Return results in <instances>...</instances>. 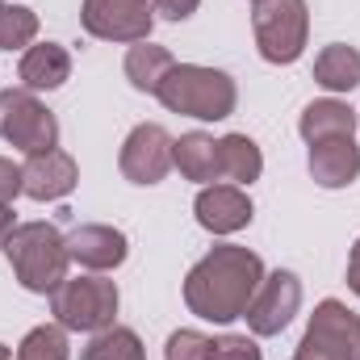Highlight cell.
Instances as JSON below:
<instances>
[{"mask_svg":"<svg viewBox=\"0 0 360 360\" xmlns=\"http://www.w3.org/2000/svg\"><path fill=\"white\" fill-rule=\"evenodd\" d=\"M17 193H21V168L0 155V205H13Z\"/></svg>","mask_w":360,"mask_h":360,"instance_id":"484cf974","label":"cell"},{"mask_svg":"<svg viewBox=\"0 0 360 360\" xmlns=\"http://www.w3.org/2000/svg\"><path fill=\"white\" fill-rule=\"evenodd\" d=\"M117 168L130 184H160L172 172V134L160 122H143L126 134Z\"/></svg>","mask_w":360,"mask_h":360,"instance_id":"9c48e42d","label":"cell"},{"mask_svg":"<svg viewBox=\"0 0 360 360\" xmlns=\"http://www.w3.org/2000/svg\"><path fill=\"white\" fill-rule=\"evenodd\" d=\"M0 139L25 155L55 151L59 147V122L30 89H4L0 92Z\"/></svg>","mask_w":360,"mask_h":360,"instance_id":"8992f818","label":"cell"},{"mask_svg":"<svg viewBox=\"0 0 360 360\" xmlns=\"http://www.w3.org/2000/svg\"><path fill=\"white\" fill-rule=\"evenodd\" d=\"M356 109L335 101V96H323V101H310L297 117V130L302 139L314 147V143H327V139H352L356 134Z\"/></svg>","mask_w":360,"mask_h":360,"instance_id":"2e32d148","label":"cell"},{"mask_svg":"<svg viewBox=\"0 0 360 360\" xmlns=\"http://www.w3.org/2000/svg\"><path fill=\"white\" fill-rule=\"evenodd\" d=\"M256 51L269 63H297L310 38V8L306 0H260L252 13Z\"/></svg>","mask_w":360,"mask_h":360,"instance_id":"5b68a950","label":"cell"},{"mask_svg":"<svg viewBox=\"0 0 360 360\" xmlns=\"http://www.w3.org/2000/svg\"><path fill=\"white\" fill-rule=\"evenodd\" d=\"M17 76H21V89L55 92L72 80V55H68V46H59V42H34L30 51H21Z\"/></svg>","mask_w":360,"mask_h":360,"instance_id":"5bb4252c","label":"cell"},{"mask_svg":"<svg viewBox=\"0 0 360 360\" xmlns=\"http://www.w3.org/2000/svg\"><path fill=\"white\" fill-rule=\"evenodd\" d=\"M210 360H260V344L248 335H222V340H214Z\"/></svg>","mask_w":360,"mask_h":360,"instance_id":"d4e9b609","label":"cell"},{"mask_svg":"<svg viewBox=\"0 0 360 360\" xmlns=\"http://www.w3.org/2000/svg\"><path fill=\"white\" fill-rule=\"evenodd\" d=\"M306 168H310L314 184H323V188H348L360 176V147L352 139L314 143L310 155H306Z\"/></svg>","mask_w":360,"mask_h":360,"instance_id":"9a60e30c","label":"cell"},{"mask_svg":"<svg viewBox=\"0 0 360 360\" xmlns=\"http://www.w3.org/2000/svg\"><path fill=\"white\" fill-rule=\"evenodd\" d=\"M172 168H180V176L197 180V184L218 180V143L201 130L172 139Z\"/></svg>","mask_w":360,"mask_h":360,"instance_id":"d6986e66","label":"cell"},{"mask_svg":"<svg viewBox=\"0 0 360 360\" xmlns=\"http://www.w3.org/2000/svg\"><path fill=\"white\" fill-rule=\"evenodd\" d=\"M80 25L84 34L101 42H147L155 30V13L147 0H84L80 4Z\"/></svg>","mask_w":360,"mask_h":360,"instance_id":"ba28073f","label":"cell"},{"mask_svg":"<svg viewBox=\"0 0 360 360\" xmlns=\"http://www.w3.org/2000/svg\"><path fill=\"white\" fill-rule=\"evenodd\" d=\"M0 360H13V348L8 344H0Z\"/></svg>","mask_w":360,"mask_h":360,"instance_id":"f546056e","label":"cell"},{"mask_svg":"<svg viewBox=\"0 0 360 360\" xmlns=\"http://www.w3.org/2000/svg\"><path fill=\"white\" fill-rule=\"evenodd\" d=\"M176 68V59L168 55V46H155L151 38L147 42H134L130 51H126V63H122V72H126V80H130V89L139 92H160L164 84V76Z\"/></svg>","mask_w":360,"mask_h":360,"instance_id":"e0dca14e","label":"cell"},{"mask_svg":"<svg viewBox=\"0 0 360 360\" xmlns=\"http://www.w3.org/2000/svg\"><path fill=\"white\" fill-rule=\"evenodd\" d=\"M38 38V13L0 0V51H30Z\"/></svg>","mask_w":360,"mask_h":360,"instance_id":"7402d4cb","label":"cell"},{"mask_svg":"<svg viewBox=\"0 0 360 360\" xmlns=\"http://www.w3.org/2000/svg\"><path fill=\"white\" fill-rule=\"evenodd\" d=\"M214 356V340L193 331V327H180L168 335V348H164V360H210Z\"/></svg>","mask_w":360,"mask_h":360,"instance_id":"cb8c5ba5","label":"cell"},{"mask_svg":"<svg viewBox=\"0 0 360 360\" xmlns=\"http://www.w3.org/2000/svg\"><path fill=\"white\" fill-rule=\"evenodd\" d=\"M297 356L306 360H360V314H352L344 302L327 297L314 306L306 335L297 344Z\"/></svg>","mask_w":360,"mask_h":360,"instance_id":"52a82bcc","label":"cell"},{"mask_svg":"<svg viewBox=\"0 0 360 360\" xmlns=\"http://www.w3.org/2000/svg\"><path fill=\"white\" fill-rule=\"evenodd\" d=\"M80 360H147V348L139 340V331L130 327H105L89 340V348L80 352Z\"/></svg>","mask_w":360,"mask_h":360,"instance_id":"44dd1931","label":"cell"},{"mask_svg":"<svg viewBox=\"0 0 360 360\" xmlns=\"http://www.w3.org/2000/svg\"><path fill=\"white\" fill-rule=\"evenodd\" d=\"M8 269L30 293H55L68 281V243L59 226L51 222H17V231L4 243Z\"/></svg>","mask_w":360,"mask_h":360,"instance_id":"3957f363","label":"cell"},{"mask_svg":"<svg viewBox=\"0 0 360 360\" xmlns=\"http://www.w3.org/2000/svg\"><path fill=\"white\" fill-rule=\"evenodd\" d=\"M117 285L105 276H68L55 293H51V314L63 331H84L96 335L105 327H113L117 319Z\"/></svg>","mask_w":360,"mask_h":360,"instance_id":"277c9868","label":"cell"},{"mask_svg":"<svg viewBox=\"0 0 360 360\" xmlns=\"http://www.w3.org/2000/svg\"><path fill=\"white\" fill-rule=\"evenodd\" d=\"M252 4H260V0H252Z\"/></svg>","mask_w":360,"mask_h":360,"instance_id":"4dcf8cb0","label":"cell"},{"mask_svg":"<svg viewBox=\"0 0 360 360\" xmlns=\"http://www.w3.org/2000/svg\"><path fill=\"white\" fill-rule=\"evenodd\" d=\"M80 184V168L68 151H38L25 160L21 168V193L34 201H63L72 188Z\"/></svg>","mask_w":360,"mask_h":360,"instance_id":"4fadbf2b","label":"cell"},{"mask_svg":"<svg viewBox=\"0 0 360 360\" xmlns=\"http://www.w3.org/2000/svg\"><path fill=\"white\" fill-rule=\"evenodd\" d=\"M197 4H201V0H155V13H160L164 21H188V17L197 13Z\"/></svg>","mask_w":360,"mask_h":360,"instance_id":"4316f807","label":"cell"},{"mask_svg":"<svg viewBox=\"0 0 360 360\" xmlns=\"http://www.w3.org/2000/svg\"><path fill=\"white\" fill-rule=\"evenodd\" d=\"M193 214L210 235H235V231L252 226L256 210H252V197L239 184H205L193 201Z\"/></svg>","mask_w":360,"mask_h":360,"instance_id":"7c38bea8","label":"cell"},{"mask_svg":"<svg viewBox=\"0 0 360 360\" xmlns=\"http://www.w3.org/2000/svg\"><path fill=\"white\" fill-rule=\"evenodd\" d=\"M160 105L168 113H180V117H197V122H222L235 113V101H239V89L226 72L218 68H201V63H176L164 84H160Z\"/></svg>","mask_w":360,"mask_h":360,"instance_id":"7a4b0ae2","label":"cell"},{"mask_svg":"<svg viewBox=\"0 0 360 360\" xmlns=\"http://www.w3.org/2000/svg\"><path fill=\"white\" fill-rule=\"evenodd\" d=\"M68 331L59 327V323H42V327H34L25 340H21V348H17V356L13 360H68Z\"/></svg>","mask_w":360,"mask_h":360,"instance_id":"603a6c76","label":"cell"},{"mask_svg":"<svg viewBox=\"0 0 360 360\" xmlns=\"http://www.w3.org/2000/svg\"><path fill=\"white\" fill-rule=\"evenodd\" d=\"M264 172V155H260V147H256V139H248V134H226V139H218V176L231 180V184H256Z\"/></svg>","mask_w":360,"mask_h":360,"instance_id":"ac0fdd59","label":"cell"},{"mask_svg":"<svg viewBox=\"0 0 360 360\" xmlns=\"http://www.w3.org/2000/svg\"><path fill=\"white\" fill-rule=\"evenodd\" d=\"M348 289L360 297V239L352 243V256H348Z\"/></svg>","mask_w":360,"mask_h":360,"instance_id":"83f0119b","label":"cell"},{"mask_svg":"<svg viewBox=\"0 0 360 360\" xmlns=\"http://www.w3.org/2000/svg\"><path fill=\"white\" fill-rule=\"evenodd\" d=\"M297 306H302V281L289 269H276V272H264V281H260V289H256L243 319H248L252 335L264 340V335H281L293 323Z\"/></svg>","mask_w":360,"mask_h":360,"instance_id":"30bf717a","label":"cell"},{"mask_svg":"<svg viewBox=\"0 0 360 360\" xmlns=\"http://www.w3.org/2000/svg\"><path fill=\"white\" fill-rule=\"evenodd\" d=\"M63 243H68V260L89 272H113L117 264H126V256H130L126 235L117 226H105V222H84V226L68 231Z\"/></svg>","mask_w":360,"mask_h":360,"instance_id":"8fae6325","label":"cell"},{"mask_svg":"<svg viewBox=\"0 0 360 360\" xmlns=\"http://www.w3.org/2000/svg\"><path fill=\"white\" fill-rule=\"evenodd\" d=\"M17 231V218H13V205H0V248L8 243V235Z\"/></svg>","mask_w":360,"mask_h":360,"instance_id":"f1b7e54d","label":"cell"},{"mask_svg":"<svg viewBox=\"0 0 360 360\" xmlns=\"http://www.w3.org/2000/svg\"><path fill=\"white\" fill-rule=\"evenodd\" d=\"M264 281V260L252 248L222 243L205 252L184 276V306L205 323H235L248 314Z\"/></svg>","mask_w":360,"mask_h":360,"instance_id":"6da1fadb","label":"cell"},{"mask_svg":"<svg viewBox=\"0 0 360 360\" xmlns=\"http://www.w3.org/2000/svg\"><path fill=\"white\" fill-rule=\"evenodd\" d=\"M314 84L327 92H352L360 84V51L348 42H331L314 59Z\"/></svg>","mask_w":360,"mask_h":360,"instance_id":"ffe728a7","label":"cell"}]
</instances>
